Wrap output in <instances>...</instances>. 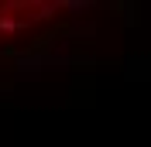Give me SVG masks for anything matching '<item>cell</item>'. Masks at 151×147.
<instances>
[{
  "label": "cell",
  "mask_w": 151,
  "mask_h": 147,
  "mask_svg": "<svg viewBox=\"0 0 151 147\" xmlns=\"http://www.w3.org/2000/svg\"><path fill=\"white\" fill-rule=\"evenodd\" d=\"M21 28H28V21L14 17V14H7V10H0V34H17Z\"/></svg>",
  "instance_id": "1"
}]
</instances>
